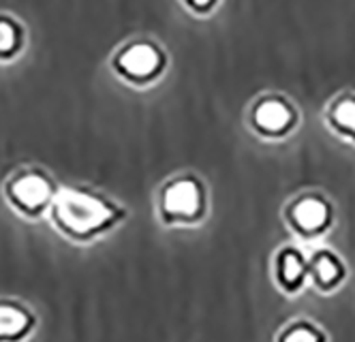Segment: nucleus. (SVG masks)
I'll use <instances>...</instances> for the list:
<instances>
[{"instance_id": "f257e3e1", "label": "nucleus", "mask_w": 355, "mask_h": 342, "mask_svg": "<svg viewBox=\"0 0 355 342\" xmlns=\"http://www.w3.org/2000/svg\"><path fill=\"white\" fill-rule=\"evenodd\" d=\"M126 219V210L105 193L88 187H64L49 210L56 231L75 244H88Z\"/></svg>"}, {"instance_id": "f03ea898", "label": "nucleus", "mask_w": 355, "mask_h": 342, "mask_svg": "<svg viewBox=\"0 0 355 342\" xmlns=\"http://www.w3.org/2000/svg\"><path fill=\"white\" fill-rule=\"evenodd\" d=\"M58 184L41 167H19L3 184L5 201L24 219L37 221L49 212L58 195Z\"/></svg>"}, {"instance_id": "7ed1b4c3", "label": "nucleus", "mask_w": 355, "mask_h": 342, "mask_svg": "<svg viewBox=\"0 0 355 342\" xmlns=\"http://www.w3.org/2000/svg\"><path fill=\"white\" fill-rule=\"evenodd\" d=\"M206 212V189L195 176L169 180L159 195V214L167 225H193Z\"/></svg>"}, {"instance_id": "20e7f679", "label": "nucleus", "mask_w": 355, "mask_h": 342, "mask_svg": "<svg viewBox=\"0 0 355 342\" xmlns=\"http://www.w3.org/2000/svg\"><path fill=\"white\" fill-rule=\"evenodd\" d=\"M285 219L295 233L304 238H317L332 225V205L323 195L304 193L287 205Z\"/></svg>"}, {"instance_id": "39448f33", "label": "nucleus", "mask_w": 355, "mask_h": 342, "mask_svg": "<svg viewBox=\"0 0 355 342\" xmlns=\"http://www.w3.org/2000/svg\"><path fill=\"white\" fill-rule=\"evenodd\" d=\"M35 327L37 314L26 302L0 296V342H26Z\"/></svg>"}, {"instance_id": "423d86ee", "label": "nucleus", "mask_w": 355, "mask_h": 342, "mask_svg": "<svg viewBox=\"0 0 355 342\" xmlns=\"http://www.w3.org/2000/svg\"><path fill=\"white\" fill-rule=\"evenodd\" d=\"M274 276L283 291L297 293L309 278V261L304 259V255L297 248L287 246L276 255Z\"/></svg>"}, {"instance_id": "0eeeda50", "label": "nucleus", "mask_w": 355, "mask_h": 342, "mask_svg": "<svg viewBox=\"0 0 355 342\" xmlns=\"http://www.w3.org/2000/svg\"><path fill=\"white\" fill-rule=\"evenodd\" d=\"M161 56L159 51L146 45V43H135L131 47H126L120 51V56L116 60V67L122 75L131 77V80H146V77L155 75L159 71Z\"/></svg>"}, {"instance_id": "6e6552de", "label": "nucleus", "mask_w": 355, "mask_h": 342, "mask_svg": "<svg viewBox=\"0 0 355 342\" xmlns=\"http://www.w3.org/2000/svg\"><path fill=\"white\" fill-rule=\"evenodd\" d=\"M293 122L291 108L281 99H266L255 105L252 110V124H255L263 135H281Z\"/></svg>"}, {"instance_id": "1a4fd4ad", "label": "nucleus", "mask_w": 355, "mask_h": 342, "mask_svg": "<svg viewBox=\"0 0 355 342\" xmlns=\"http://www.w3.org/2000/svg\"><path fill=\"white\" fill-rule=\"evenodd\" d=\"M345 266L338 255L332 250H319L309 261V276L321 291H332L345 280Z\"/></svg>"}, {"instance_id": "9d476101", "label": "nucleus", "mask_w": 355, "mask_h": 342, "mask_svg": "<svg viewBox=\"0 0 355 342\" xmlns=\"http://www.w3.org/2000/svg\"><path fill=\"white\" fill-rule=\"evenodd\" d=\"M327 116L340 135L355 139V96H343L334 101Z\"/></svg>"}, {"instance_id": "9b49d317", "label": "nucleus", "mask_w": 355, "mask_h": 342, "mask_svg": "<svg viewBox=\"0 0 355 342\" xmlns=\"http://www.w3.org/2000/svg\"><path fill=\"white\" fill-rule=\"evenodd\" d=\"M21 45V28L13 17L0 15V58H11Z\"/></svg>"}, {"instance_id": "f8f14e48", "label": "nucleus", "mask_w": 355, "mask_h": 342, "mask_svg": "<svg viewBox=\"0 0 355 342\" xmlns=\"http://www.w3.org/2000/svg\"><path fill=\"white\" fill-rule=\"evenodd\" d=\"M278 342H325V334L311 321H295L281 332Z\"/></svg>"}, {"instance_id": "ddd939ff", "label": "nucleus", "mask_w": 355, "mask_h": 342, "mask_svg": "<svg viewBox=\"0 0 355 342\" xmlns=\"http://www.w3.org/2000/svg\"><path fill=\"white\" fill-rule=\"evenodd\" d=\"M195 5H206V3H210V0H193Z\"/></svg>"}]
</instances>
